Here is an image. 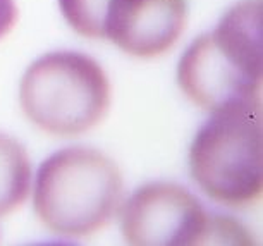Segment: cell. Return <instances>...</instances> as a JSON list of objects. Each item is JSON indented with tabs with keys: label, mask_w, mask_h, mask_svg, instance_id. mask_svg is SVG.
Instances as JSON below:
<instances>
[{
	"label": "cell",
	"mask_w": 263,
	"mask_h": 246,
	"mask_svg": "<svg viewBox=\"0 0 263 246\" xmlns=\"http://www.w3.org/2000/svg\"><path fill=\"white\" fill-rule=\"evenodd\" d=\"M17 21V7L14 0H0V38L14 28Z\"/></svg>",
	"instance_id": "9c48e42d"
},
{
	"label": "cell",
	"mask_w": 263,
	"mask_h": 246,
	"mask_svg": "<svg viewBox=\"0 0 263 246\" xmlns=\"http://www.w3.org/2000/svg\"><path fill=\"white\" fill-rule=\"evenodd\" d=\"M186 0H107L102 40L138 59L163 55L186 28Z\"/></svg>",
	"instance_id": "8992f818"
},
{
	"label": "cell",
	"mask_w": 263,
	"mask_h": 246,
	"mask_svg": "<svg viewBox=\"0 0 263 246\" xmlns=\"http://www.w3.org/2000/svg\"><path fill=\"white\" fill-rule=\"evenodd\" d=\"M121 233L135 246L248 244L250 231L236 219L210 215L184 186L148 183L121 210Z\"/></svg>",
	"instance_id": "5b68a950"
},
{
	"label": "cell",
	"mask_w": 263,
	"mask_h": 246,
	"mask_svg": "<svg viewBox=\"0 0 263 246\" xmlns=\"http://www.w3.org/2000/svg\"><path fill=\"white\" fill-rule=\"evenodd\" d=\"M263 2L239 0L213 31L198 36L181 57L177 85L205 112L261 95Z\"/></svg>",
	"instance_id": "6da1fadb"
},
{
	"label": "cell",
	"mask_w": 263,
	"mask_h": 246,
	"mask_svg": "<svg viewBox=\"0 0 263 246\" xmlns=\"http://www.w3.org/2000/svg\"><path fill=\"white\" fill-rule=\"evenodd\" d=\"M107 0H59L64 19L84 38L102 40V16Z\"/></svg>",
	"instance_id": "ba28073f"
},
{
	"label": "cell",
	"mask_w": 263,
	"mask_h": 246,
	"mask_svg": "<svg viewBox=\"0 0 263 246\" xmlns=\"http://www.w3.org/2000/svg\"><path fill=\"white\" fill-rule=\"evenodd\" d=\"M190 174L208 198L229 209L261 198V98L213 112L191 143Z\"/></svg>",
	"instance_id": "3957f363"
},
{
	"label": "cell",
	"mask_w": 263,
	"mask_h": 246,
	"mask_svg": "<svg viewBox=\"0 0 263 246\" xmlns=\"http://www.w3.org/2000/svg\"><path fill=\"white\" fill-rule=\"evenodd\" d=\"M31 190V162L24 146L0 133V219L24 203Z\"/></svg>",
	"instance_id": "52a82bcc"
},
{
	"label": "cell",
	"mask_w": 263,
	"mask_h": 246,
	"mask_svg": "<svg viewBox=\"0 0 263 246\" xmlns=\"http://www.w3.org/2000/svg\"><path fill=\"white\" fill-rule=\"evenodd\" d=\"M124 195L122 174L107 155L86 146L55 152L40 165L33 206L61 238H88L110 222Z\"/></svg>",
	"instance_id": "7a4b0ae2"
},
{
	"label": "cell",
	"mask_w": 263,
	"mask_h": 246,
	"mask_svg": "<svg viewBox=\"0 0 263 246\" xmlns=\"http://www.w3.org/2000/svg\"><path fill=\"white\" fill-rule=\"evenodd\" d=\"M110 81L81 52H52L26 69L19 102L38 129L72 138L100 124L110 107Z\"/></svg>",
	"instance_id": "277c9868"
}]
</instances>
